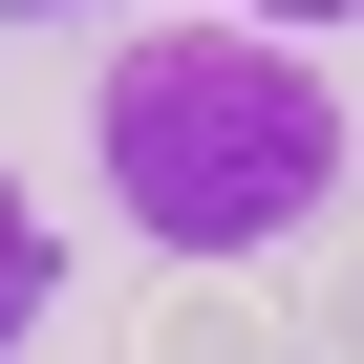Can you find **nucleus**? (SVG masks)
<instances>
[{"mask_svg":"<svg viewBox=\"0 0 364 364\" xmlns=\"http://www.w3.org/2000/svg\"><path fill=\"white\" fill-rule=\"evenodd\" d=\"M86 129H107V193H129L150 257H257V236H300L343 193V86L279 22H171V43H129Z\"/></svg>","mask_w":364,"mask_h":364,"instance_id":"f257e3e1","label":"nucleus"},{"mask_svg":"<svg viewBox=\"0 0 364 364\" xmlns=\"http://www.w3.org/2000/svg\"><path fill=\"white\" fill-rule=\"evenodd\" d=\"M129 364H279V321L193 257V279H150V343H129Z\"/></svg>","mask_w":364,"mask_h":364,"instance_id":"f03ea898","label":"nucleus"},{"mask_svg":"<svg viewBox=\"0 0 364 364\" xmlns=\"http://www.w3.org/2000/svg\"><path fill=\"white\" fill-rule=\"evenodd\" d=\"M65 300V236H43V193H22V171H0V364H22V321Z\"/></svg>","mask_w":364,"mask_h":364,"instance_id":"7ed1b4c3","label":"nucleus"},{"mask_svg":"<svg viewBox=\"0 0 364 364\" xmlns=\"http://www.w3.org/2000/svg\"><path fill=\"white\" fill-rule=\"evenodd\" d=\"M321 364H364V236H321V321H300Z\"/></svg>","mask_w":364,"mask_h":364,"instance_id":"20e7f679","label":"nucleus"},{"mask_svg":"<svg viewBox=\"0 0 364 364\" xmlns=\"http://www.w3.org/2000/svg\"><path fill=\"white\" fill-rule=\"evenodd\" d=\"M236 22H279V43H300V22H364V0H236Z\"/></svg>","mask_w":364,"mask_h":364,"instance_id":"39448f33","label":"nucleus"},{"mask_svg":"<svg viewBox=\"0 0 364 364\" xmlns=\"http://www.w3.org/2000/svg\"><path fill=\"white\" fill-rule=\"evenodd\" d=\"M0 22H22V0H0Z\"/></svg>","mask_w":364,"mask_h":364,"instance_id":"423d86ee","label":"nucleus"}]
</instances>
